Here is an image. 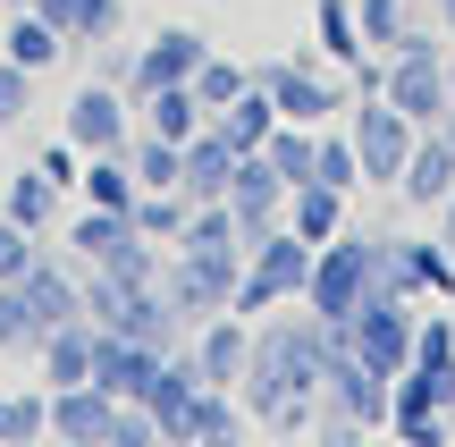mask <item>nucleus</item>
<instances>
[{"mask_svg":"<svg viewBox=\"0 0 455 447\" xmlns=\"http://www.w3.org/2000/svg\"><path fill=\"white\" fill-rule=\"evenodd\" d=\"M0 60H17V68H34V76H51V68L68 60V34L51 26V17H34V9H9V26H0Z\"/></svg>","mask_w":455,"mask_h":447,"instance_id":"412c9836","label":"nucleus"},{"mask_svg":"<svg viewBox=\"0 0 455 447\" xmlns=\"http://www.w3.org/2000/svg\"><path fill=\"white\" fill-rule=\"evenodd\" d=\"M228 212H236V236L253 245V236H270L278 220H287V178H278L261 152H236V178H228Z\"/></svg>","mask_w":455,"mask_h":447,"instance_id":"ddd939ff","label":"nucleus"},{"mask_svg":"<svg viewBox=\"0 0 455 447\" xmlns=\"http://www.w3.org/2000/svg\"><path fill=\"white\" fill-rule=\"evenodd\" d=\"M236 279H244V253H186V245H169V262H161V296L178 304L186 330L228 313V304H236Z\"/></svg>","mask_w":455,"mask_h":447,"instance_id":"423d86ee","label":"nucleus"},{"mask_svg":"<svg viewBox=\"0 0 455 447\" xmlns=\"http://www.w3.org/2000/svg\"><path fill=\"white\" fill-rule=\"evenodd\" d=\"M84 203H101V212H135V169H127V152H84Z\"/></svg>","mask_w":455,"mask_h":447,"instance_id":"c85d7f7f","label":"nucleus"},{"mask_svg":"<svg viewBox=\"0 0 455 447\" xmlns=\"http://www.w3.org/2000/svg\"><path fill=\"white\" fill-rule=\"evenodd\" d=\"M388 388H396V380H388V371H371L355 347H346V338L329 347V371H321V414H346L355 431H388Z\"/></svg>","mask_w":455,"mask_h":447,"instance_id":"6e6552de","label":"nucleus"},{"mask_svg":"<svg viewBox=\"0 0 455 447\" xmlns=\"http://www.w3.org/2000/svg\"><path fill=\"white\" fill-rule=\"evenodd\" d=\"M287 228L304 236V245H329V236L346 228V195H338V186H321V178H312V186H287Z\"/></svg>","mask_w":455,"mask_h":447,"instance_id":"b1692460","label":"nucleus"},{"mask_svg":"<svg viewBox=\"0 0 455 447\" xmlns=\"http://www.w3.org/2000/svg\"><path fill=\"white\" fill-rule=\"evenodd\" d=\"M26 313H34V330H60V321H84V270H76V253H34L26 262Z\"/></svg>","mask_w":455,"mask_h":447,"instance_id":"f8f14e48","label":"nucleus"},{"mask_svg":"<svg viewBox=\"0 0 455 447\" xmlns=\"http://www.w3.org/2000/svg\"><path fill=\"white\" fill-rule=\"evenodd\" d=\"M396 262H405V296L455 304V253L439 245V236H396Z\"/></svg>","mask_w":455,"mask_h":447,"instance_id":"5701e85b","label":"nucleus"},{"mask_svg":"<svg viewBox=\"0 0 455 447\" xmlns=\"http://www.w3.org/2000/svg\"><path fill=\"white\" fill-rule=\"evenodd\" d=\"M379 93L396 101V110L413 118V127H439L447 118V51H388V76H379Z\"/></svg>","mask_w":455,"mask_h":447,"instance_id":"9d476101","label":"nucleus"},{"mask_svg":"<svg viewBox=\"0 0 455 447\" xmlns=\"http://www.w3.org/2000/svg\"><path fill=\"white\" fill-rule=\"evenodd\" d=\"M195 371H203V388H236L244 380V363H253V321L244 313H212V321H195Z\"/></svg>","mask_w":455,"mask_h":447,"instance_id":"4468645a","label":"nucleus"},{"mask_svg":"<svg viewBox=\"0 0 455 447\" xmlns=\"http://www.w3.org/2000/svg\"><path fill=\"white\" fill-rule=\"evenodd\" d=\"M261 161L278 169L287 186H312V127H295V118H278L270 144H261Z\"/></svg>","mask_w":455,"mask_h":447,"instance_id":"72a5a7b5","label":"nucleus"},{"mask_svg":"<svg viewBox=\"0 0 455 447\" xmlns=\"http://www.w3.org/2000/svg\"><path fill=\"white\" fill-rule=\"evenodd\" d=\"M253 84L278 101V118H295V127H329V118H346V101H355V84L329 76L321 51H295V60H261Z\"/></svg>","mask_w":455,"mask_h":447,"instance_id":"20e7f679","label":"nucleus"},{"mask_svg":"<svg viewBox=\"0 0 455 447\" xmlns=\"http://www.w3.org/2000/svg\"><path fill=\"white\" fill-rule=\"evenodd\" d=\"M60 135L76 152H127V135H135V101H127V84H76L68 93V118H60Z\"/></svg>","mask_w":455,"mask_h":447,"instance_id":"1a4fd4ad","label":"nucleus"},{"mask_svg":"<svg viewBox=\"0 0 455 447\" xmlns=\"http://www.w3.org/2000/svg\"><path fill=\"white\" fill-rule=\"evenodd\" d=\"M152 439H161V422H152L144 405H118L110 414V447H152Z\"/></svg>","mask_w":455,"mask_h":447,"instance_id":"79ce46f5","label":"nucleus"},{"mask_svg":"<svg viewBox=\"0 0 455 447\" xmlns=\"http://www.w3.org/2000/svg\"><path fill=\"white\" fill-rule=\"evenodd\" d=\"M346 135H355L363 186H388V195H396V169H405V152H413L422 127H413L388 93H355V101H346Z\"/></svg>","mask_w":455,"mask_h":447,"instance_id":"39448f33","label":"nucleus"},{"mask_svg":"<svg viewBox=\"0 0 455 447\" xmlns=\"http://www.w3.org/2000/svg\"><path fill=\"white\" fill-rule=\"evenodd\" d=\"M405 296V262H396V236H371V228H338L329 245H312V279H304V304L346 330L363 313V296Z\"/></svg>","mask_w":455,"mask_h":447,"instance_id":"f03ea898","label":"nucleus"},{"mask_svg":"<svg viewBox=\"0 0 455 447\" xmlns=\"http://www.w3.org/2000/svg\"><path fill=\"white\" fill-rule=\"evenodd\" d=\"M0 212L17 220V228H34V236H51V220H60V178H51L43 161H26L9 186H0Z\"/></svg>","mask_w":455,"mask_h":447,"instance_id":"4be33fe9","label":"nucleus"},{"mask_svg":"<svg viewBox=\"0 0 455 447\" xmlns=\"http://www.w3.org/2000/svg\"><path fill=\"white\" fill-rule=\"evenodd\" d=\"M304 279H312V245L278 220L270 236L244 245V279H236V304H228V313L261 321V313H278V304H304Z\"/></svg>","mask_w":455,"mask_h":447,"instance_id":"7ed1b4c3","label":"nucleus"},{"mask_svg":"<svg viewBox=\"0 0 455 447\" xmlns=\"http://www.w3.org/2000/svg\"><path fill=\"white\" fill-rule=\"evenodd\" d=\"M51 431V388H0V447H34Z\"/></svg>","mask_w":455,"mask_h":447,"instance_id":"7c9ffc66","label":"nucleus"},{"mask_svg":"<svg viewBox=\"0 0 455 447\" xmlns=\"http://www.w3.org/2000/svg\"><path fill=\"white\" fill-rule=\"evenodd\" d=\"M93 76L101 84H127L135 76V43H118V34H110V43H93Z\"/></svg>","mask_w":455,"mask_h":447,"instance_id":"37998d69","label":"nucleus"},{"mask_svg":"<svg viewBox=\"0 0 455 447\" xmlns=\"http://www.w3.org/2000/svg\"><path fill=\"white\" fill-rule=\"evenodd\" d=\"M447 195H455V144L439 127H422L413 152H405V169H396V203H405V212H439Z\"/></svg>","mask_w":455,"mask_h":447,"instance_id":"2eb2a0df","label":"nucleus"},{"mask_svg":"<svg viewBox=\"0 0 455 447\" xmlns=\"http://www.w3.org/2000/svg\"><path fill=\"white\" fill-rule=\"evenodd\" d=\"M0 9H26V0H0Z\"/></svg>","mask_w":455,"mask_h":447,"instance_id":"09e8293b","label":"nucleus"},{"mask_svg":"<svg viewBox=\"0 0 455 447\" xmlns=\"http://www.w3.org/2000/svg\"><path fill=\"white\" fill-rule=\"evenodd\" d=\"M34 347H43V330H34V313H26V287L0 279V355H34Z\"/></svg>","mask_w":455,"mask_h":447,"instance_id":"4c0bfd02","label":"nucleus"},{"mask_svg":"<svg viewBox=\"0 0 455 447\" xmlns=\"http://www.w3.org/2000/svg\"><path fill=\"white\" fill-rule=\"evenodd\" d=\"M430 9H439V26H447V34H455V0H430Z\"/></svg>","mask_w":455,"mask_h":447,"instance_id":"a18cd8bd","label":"nucleus"},{"mask_svg":"<svg viewBox=\"0 0 455 447\" xmlns=\"http://www.w3.org/2000/svg\"><path fill=\"white\" fill-rule=\"evenodd\" d=\"M447 439H455V397H447Z\"/></svg>","mask_w":455,"mask_h":447,"instance_id":"de8ad7c7","label":"nucleus"},{"mask_svg":"<svg viewBox=\"0 0 455 447\" xmlns=\"http://www.w3.org/2000/svg\"><path fill=\"white\" fill-rule=\"evenodd\" d=\"M228 178H236V144L220 127H195L178 144V195L186 203H228Z\"/></svg>","mask_w":455,"mask_h":447,"instance_id":"dca6fc26","label":"nucleus"},{"mask_svg":"<svg viewBox=\"0 0 455 447\" xmlns=\"http://www.w3.org/2000/svg\"><path fill=\"white\" fill-rule=\"evenodd\" d=\"M135 110H144L152 135H169V144H186L195 127H212V110L195 101V84H161V93H135Z\"/></svg>","mask_w":455,"mask_h":447,"instance_id":"a878e982","label":"nucleus"},{"mask_svg":"<svg viewBox=\"0 0 455 447\" xmlns=\"http://www.w3.org/2000/svg\"><path fill=\"white\" fill-rule=\"evenodd\" d=\"M447 93H455V34H447Z\"/></svg>","mask_w":455,"mask_h":447,"instance_id":"49530a36","label":"nucleus"},{"mask_svg":"<svg viewBox=\"0 0 455 447\" xmlns=\"http://www.w3.org/2000/svg\"><path fill=\"white\" fill-rule=\"evenodd\" d=\"M329 347H338V330H329L312 304H304V313H261V321H253V363H244V380H236L253 431H278V439L312 431Z\"/></svg>","mask_w":455,"mask_h":447,"instance_id":"f257e3e1","label":"nucleus"},{"mask_svg":"<svg viewBox=\"0 0 455 447\" xmlns=\"http://www.w3.org/2000/svg\"><path fill=\"white\" fill-rule=\"evenodd\" d=\"M413 363H455V313H422L413 321Z\"/></svg>","mask_w":455,"mask_h":447,"instance_id":"ea45409f","label":"nucleus"},{"mask_svg":"<svg viewBox=\"0 0 455 447\" xmlns=\"http://www.w3.org/2000/svg\"><path fill=\"white\" fill-rule=\"evenodd\" d=\"M152 371H161V355H152L144 338H118V330H93V380L110 388L118 405H144Z\"/></svg>","mask_w":455,"mask_h":447,"instance_id":"f3484780","label":"nucleus"},{"mask_svg":"<svg viewBox=\"0 0 455 447\" xmlns=\"http://www.w3.org/2000/svg\"><path fill=\"white\" fill-rule=\"evenodd\" d=\"M312 51H321L329 68H355L363 51V26H355V0H312Z\"/></svg>","mask_w":455,"mask_h":447,"instance_id":"bb28decb","label":"nucleus"},{"mask_svg":"<svg viewBox=\"0 0 455 447\" xmlns=\"http://www.w3.org/2000/svg\"><path fill=\"white\" fill-rule=\"evenodd\" d=\"M439 245H447V253H455V195H447V203H439Z\"/></svg>","mask_w":455,"mask_h":447,"instance_id":"c03bdc74","label":"nucleus"},{"mask_svg":"<svg viewBox=\"0 0 455 447\" xmlns=\"http://www.w3.org/2000/svg\"><path fill=\"white\" fill-rule=\"evenodd\" d=\"M127 169H135V186H178V144L169 135H127Z\"/></svg>","mask_w":455,"mask_h":447,"instance_id":"e433bc0d","label":"nucleus"},{"mask_svg":"<svg viewBox=\"0 0 455 447\" xmlns=\"http://www.w3.org/2000/svg\"><path fill=\"white\" fill-rule=\"evenodd\" d=\"M312 178L338 186V195H355V186H363V161H355V135H346V118L312 127Z\"/></svg>","mask_w":455,"mask_h":447,"instance_id":"c756f323","label":"nucleus"},{"mask_svg":"<svg viewBox=\"0 0 455 447\" xmlns=\"http://www.w3.org/2000/svg\"><path fill=\"white\" fill-rule=\"evenodd\" d=\"M34 93H43V76H34V68H17V60H0V135L34 118Z\"/></svg>","mask_w":455,"mask_h":447,"instance_id":"58836bf2","label":"nucleus"},{"mask_svg":"<svg viewBox=\"0 0 455 447\" xmlns=\"http://www.w3.org/2000/svg\"><path fill=\"white\" fill-rule=\"evenodd\" d=\"M212 127H220L236 152H261V144H270V127H278V101L261 93V84H244V93L228 101V110H212Z\"/></svg>","mask_w":455,"mask_h":447,"instance_id":"cd10ccee","label":"nucleus"},{"mask_svg":"<svg viewBox=\"0 0 455 447\" xmlns=\"http://www.w3.org/2000/svg\"><path fill=\"white\" fill-rule=\"evenodd\" d=\"M244 84H253V68H236V60H228V51L212 43V60L195 68V101H203V110H228V101H236Z\"/></svg>","mask_w":455,"mask_h":447,"instance_id":"f704fd0d","label":"nucleus"},{"mask_svg":"<svg viewBox=\"0 0 455 447\" xmlns=\"http://www.w3.org/2000/svg\"><path fill=\"white\" fill-rule=\"evenodd\" d=\"M110 414H118V397L101 380L51 388V439H68V447H110Z\"/></svg>","mask_w":455,"mask_h":447,"instance_id":"6ab92c4d","label":"nucleus"},{"mask_svg":"<svg viewBox=\"0 0 455 447\" xmlns=\"http://www.w3.org/2000/svg\"><path fill=\"white\" fill-rule=\"evenodd\" d=\"M34 253H43V236H34V228H17V220L0 212V279H26V262H34Z\"/></svg>","mask_w":455,"mask_h":447,"instance_id":"a19ab883","label":"nucleus"},{"mask_svg":"<svg viewBox=\"0 0 455 447\" xmlns=\"http://www.w3.org/2000/svg\"><path fill=\"white\" fill-rule=\"evenodd\" d=\"M253 431V414H244V397L236 388H195V414H186V447H203V439H244Z\"/></svg>","mask_w":455,"mask_h":447,"instance_id":"393cba45","label":"nucleus"},{"mask_svg":"<svg viewBox=\"0 0 455 447\" xmlns=\"http://www.w3.org/2000/svg\"><path fill=\"white\" fill-rule=\"evenodd\" d=\"M203 60H212V34H203V26H161L152 43H135L127 101H135V93H161V84H195Z\"/></svg>","mask_w":455,"mask_h":447,"instance_id":"9b49d317","label":"nucleus"},{"mask_svg":"<svg viewBox=\"0 0 455 447\" xmlns=\"http://www.w3.org/2000/svg\"><path fill=\"white\" fill-rule=\"evenodd\" d=\"M186 212H195V203H186L178 186H144V195H135V228H144L152 245H178V228H186Z\"/></svg>","mask_w":455,"mask_h":447,"instance_id":"473e14b6","label":"nucleus"},{"mask_svg":"<svg viewBox=\"0 0 455 447\" xmlns=\"http://www.w3.org/2000/svg\"><path fill=\"white\" fill-rule=\"evenodd\" d=\"M195 388H203L195 347L161 355V371H152V388H144V414L161 422V439H169V447H186V414H195Z\"/></svg>","mask_w":455,"mask_h":447,"instance_id":"a211bd4d","label":"nucleus"},{"mask_svg":"<svg viewBox=\"0 0 455 447\" xmlns=\"http://www.w3.org/2000/svg\"><path fill=\"white\" fill-rule=\"evenodd\" d=\"M34 363H43V388H76V380H93V321H60V330H43Z\"/></svg>","mask_w":455,"mask_h":447,"instance_id":"aec40b11","label":"nucleus"},{"mask_svg":"<svg viewBox=\"0 0 455 447\" xmlns=\"http://www.w3.org/2000/svg\"><path fill=\"white\" fill-rule=\"evenodd\" d=\"M355 26H363V43L388 60V51H396V34L413 26V0H355Z\"/></svg>","mask_w":455,"mask_h":447,"instance_id":"c9c22d12","label":"nucleus"},{"mask_svg":"<svg viewBox=\"0 0 455 447\" xmlns=\"http://www.w3.org/2000/svg\"><path fill=\"white\" fill-rule=\"evenodd\" d=\"M178 245H186V253H244L236 212H228V203H195V212H186V228H178Z\"/></svg>","mask_w":455,"mask_h":447,"instance_id":"2f4dec72","label":"nucleus"},{"mask_svg":"<svg viewBox=\"0 0 455 447\" xmlns=\"http://www.w3.org/2000/svg\"><path fill=\"white\" fill-rule=\"evenodd\" d=\"M413 321H422V304H413V296H388V287H379V296H363V313L346 321L338 338H346V347H355L371 371H388V380H396V371L413 363Z\"/></svg>","mask_w":455,"mask_h":447,"instance_id":"0eeeda50","label":"nucleus"}]
</instances>
